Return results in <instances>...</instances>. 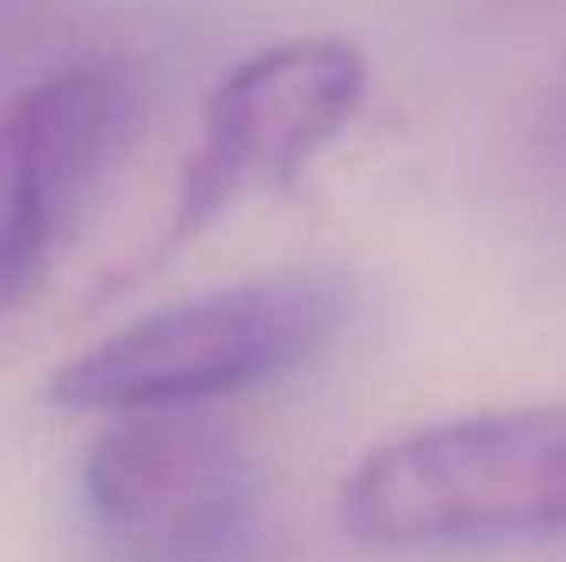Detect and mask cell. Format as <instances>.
Returning <instances> with one entry per match:
<instances>
[{"mask_svg": "<svg viewBox=\"0 0 566 562\" xmlns=\"http://www.w3.org/2000/svg\"><path fill=\"white\" fill-rule=\"evenodd\" d=\"M368 95V60L343 35H298L239 60L205 100L169 219L149 259L205 235L249 195L289 189L348 129Z\"/></svg>", "mask_w": 566, "mask_h": 562, "instance_id": "obj_4", "label": "cell"}, {"mask_svg": "<svg viewBox=\"0 0 566 562\" xmlns=\"http://www.w3.org/2000/svg\"><path fill=\"white\" fill-rule=\"evenodd\" d=\"M139 119L119 60L70 65L0 105V319L35 289Z\"/></svg>", "mask_w": 566, "mask_h": 562, "instance_id": "obj_5", "label": "cell"}, {"mask_svg": "<svg viewBox=\"0 0 566 562\" xmlns=\"http://www.w3.org/2000/svg\"><path fill=\"white\" fill-rule=\"evenodd\" d=\"M338 523L373 553H472L566 538V404L422 424L368 448Z\"/></svg>", "mask_w": 566, "mask_h": 562, "instance_id": "obj_1", "label": "cell"}, {"mask_svg": "<svg viewBox=\"0 0 566 562\" xmlns=\"http://www.w3.org/2000/svg\"><path fill=\"white\" fill-rule=\"evenodd\" d=\"M537 149L557 175H566V50L552 70L547 90H542V105H537Z\"/></svg>", "mask_w": 566, "mask_h": 562, "instance_id": "obj_6", "label": "cell"}, {"mask_svg": "<svg viewBox=\"0 0 566 562\" xmlns=\"http://www.w3.org/2000/svg\"><path fill=\"white\" fill-rule=\"evenodd\" d=\"M353 314L358 284L343 269H283L209 289L149 309L65 358L50 378V404L80 414L209 408L318 358Z\"/></svg>", "mask_w": 566, "mask_h": 562, "instance_id": "obj_2", "label": "cell"}, {"mask_svg": "<svg viewBox=\"0 0 566 562\" xmlns=\"http://www.w3.org/2000/svg\"><path fill=\"white\" fill-rule=\"evenodd\" d=\"M105 562H264V478L209 408L115 414L80 468Z\"/></svg>", "mask_w": 566, "mask_h": 562, "instance_id": "obj_3", "label": "cell"}, {"mask_svg": "<svg viewBox=\"0 0 566 562\" xmlns=\"http://www.w3.org/2000/svg\"><path fill=\"white\" fill-rule=\"evenodd\" d=\"M35 10H40V0H0V70L25 45L30 25H35Z\"/></svg>", "mask_w": 566, "mask_h": 562, "instance_id": "obj_7", "label": "cell"}]
</instances>
